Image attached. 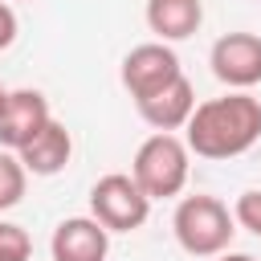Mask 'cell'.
<instances>
[{"label": "cell", "mask_w": 261, "mask_h": 261, "mask_svg": "<svg viewBox=\"0 0 261 261\" xmlns=\"http://www.w3.org/2000/svg\"><path fill=\"white\" fill-rule=\"evenodd\" d=\"M261 139V98L249 90H228L220 98L196 102L184 122V143L200 159H237Z\"/></svg>", "instance_id": "1"}, {"label": "cell", "mask_w": 261, "mask_h": 261, "mask_svg": "<svg viewBox=\"0 0 261 261\" xmlns=\"http://www.w3.org/2000/svg\"><path fill=\"white\" fill-rule=\"evenodd\" d=\"M188 171H192V151L171 130H155L151 139H143L139 151H135V163H130V175L147 192L151 204L179 196L184 184H188Z\"/></svg>", "instance_id": "2"}, {"label": "cell", "mask_w": 261, "mask_h": 261, "mask_svg": "<svg viewBox=\"0 0 261 261\" xmlns=\"http://www.w3.org/2000/svg\"><path fill=\"white\" fill-rule=\"evenodd\" d=\"M171 232L179 241L184 253L192 257H220L232 237H237V220L228 212V204H220L216 196H184L175 204V216H171Z\"/></svg>", "instance_id": "3"}, {"label": "cell", "mask_w": 261, "mask_h": 261, "mask_svg": "<svg viewBox=\"0 0 261 261\" xmlns=\"http://www.w3.org/2000/svg\"><path fill=\"white\" fill-rule=\"evenodd\" d=\"M90 216L106 228V232H135L147 224L151 216V200L147 192L135 184V175L126 171H110L90 188Z\"/></svg>", "instance_id": "4"}, {"label": "cell", "mask_w": 261, "mask_h": 261, "mask_svg": "<svg viewBox=\"0 0 261 261\" xmlns=\"http://www.w3.org/2000/svg\"><path fill=\"white\" fill-rule=\"evenodd\" d=\"M184 69H179V57H175V49L167 45V41H147V45H135L126 57H122V69H118V77H122V86H126V94L139 102V98H147V94H155L159 86H167L171 77H179Z\"/></svg>", "instance_id": "5"}, {"label": "cell", "mask_w": 261, "mask_h": 261, "mask_svg": "<svg viewBox=\"0 0 261 261\" xmlns=\"http://www.w3.org/2000/svg\"><path fill=\"white\" fill-rule=\"evenodd\" d=\"M208 65L216 73V82H224L228 90H249L261 82V37L257 33H224L216 37Z\"/></svg>", "instance_id": "6"}, {"label": "cell", "mask_w": 261, "mask_h": 261, "mask_svg": "<svg viewBox=\"0 0 261 261\" xmlns=\"http://www.w3.org/2000/svg\"><path fill=\"white\" fill-rule=\"evenodd\" d=\"M49 118V98L41 90H8V102L0 110V147L20 151Z\"/></svg>", "instance_id": "7"}, {"label": "cell", "mask_w": 261, "mask_h": 261, "mask_svg": "<svg viewBox=\"0 0 261 261\" xmlns=\"http://www.w3.org/2000/svg\"><path fill=\"white\" fill-rule=\"evenodd\" d=\"M49 253H53V261H106L110 232L94 216H69L53 228Z\"/></svg>", "instance_id": "8"}, {"label": "cell", "mask_w": 261, "mask_h": 261, "mask_svg": "<svg viewBox=\"0 0 261 261\" xmlns=\"http://www.w3.org/2000/svg\"><path fill=\"white\" fill-rule=\"evenodd\" d=\"M135 106H139V118H143L147 126H155V130H184V122H188L192 110H196V90H192V82L179 73V77H171L167 86H159L155 94L139 98Z\"/></svg>", "instance_id": "9"}, {"label": "cell", "mask_w": 261, "mask_h": 261, "mask_svg": "<svg viewBox=\"0 0 261 261\" xmlns=\"http://www.w3.org/2000/svg\"><path fill=\"white\" fill-rule=\"evenodd\" d=\"M16 155H20L29 175H57V171H65V163L73 155V135L65 130V122L49 118Z\"/></svg>", "instance_id": "10"}, {"label": "cell", "mask_w": 261, "mask_h": 261, "mask_svg": "<svg viewBox=\"0 0 261 261\" xmlns=\"http://www.w3.org/2000/svg\"><path fill=\"white\" fill-rule=\"evenodd\" d=\"M204 20L200 0H147V29L159 41H188Z\"/></svg>", "instance_id": "11"}, {"label": "cell", "mask_w": 261, "mask_h": 261, "mask_svg": "<svg viewBox=\"0 0 261 261\" xmlns=\"http://www.w3.org/2000/svg\"><path fill=\"white\" fill-rule=\"evenodd\" d=\"M24 188H29V171H24L20 155L0 147V212L16 208L24 200Z\"/></svg>", "instance_id": "12"}, {"label": "cell", "mask_w": 261, "mask_h": 261, "mask_svg": "<svg viewBox=\"0 0 261 261\" xmlns=\"http://www.w3.org/2000/svg\"><path fill=\"white\" fill-rule=\"evenodd\" d=\"M29 253H33L29 232H24L20 224L0 220V261H29Z\"/></svg>", "instance_id": "13"}, {"label": "cell", "mask_w": 261, "mask_h": 261, "mask_svg": "<svg viewBox=\"0 0 261 261\" xmlns=\"http://www.w3.org/2000/svg\"><path fill=\"white\" fill-rule=\"evenodd\" d=\"M232 220L241 228H249L253 237H261V192H245L237 200V208H232Z\"/></svg>", "instance_id": "14"}, {"label": "cell", "mask_w": 261, "mask_h": 261, "mask_svg": "<svg viewBox=\"0 0 261 261\" xmlns=\"http://www.w3.org/2000/svg\"><path fill=\"white\" fill-rule=\"evenodd\" d=\"M16 12H12V4L8 0H0V49H8L12 41H16Z\"/></svg>", "instance_id": "15"}, {"label": "cell", "mask_w": 261, "mask_h": 261, "mask_svg": "<svg viewBox=\"0 0 261 261\" xmlns=\"http://www.w3.org/2000/svg\"><path fill=\"white\" fill-rule=\"evenodd\" d=\"M220 261H257V257H249V253H228V249H224Z\"/></svg>", "instance_id": "16"}, {"label": "cell", "mask_w": 261, "mask_h": 261, "mask_svg": "<svg viewBox=\"0 0 261 261\" xmlns=\"http://www.w3.org/2000/svg\"><path fill=\"white\" fill-rule=\"evenodd\" d=\"M4 102H8V86L0 82V110H4Z\"/></svg>", "instance_id": "17"}]
</instances>
